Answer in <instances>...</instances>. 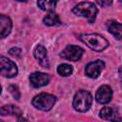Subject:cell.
Returning <instances> with one entry per match:
<instances>
[{
    "label": "cell",
    "instance_id": "6da1fadb",
    "mask_svg": "<svg viewBox=\"0 0 122 122\" xmlns=\"http://www.w3.org/2000/svg\"><path fill=\"white\" fill-rule=\"evenodd\" d=\"M80 39L86 46L96 51H102L109 46L108 40L105 39L102 35H99L97 33L82 34L80 36Z\"/></svg>",
    "mask_w": 122,
    "mask_h": 122
},
{
    "label": "cell",
    "instance_id": "7a4b0ae2",
    "mask_svg": "<svg viewBox=\"0 0 122 122\" xmlns=\"http://www.w3.org/2000/svg\"><path fill=\"white\" fill-rule=\"evenodd\" d=\"M97 8L93 3L91 2H81L77 4L73 9L72 12L78 16L85 17L89 21V23H93L97 14Z\"/></svg>",
    "mask_w": 122,
    "mask_h": 122
},
{
    "label": "cell",
    "instance_id": "3957f363",
    "mask_svg": "<svg viewBox=\"0 0 122 122\" xmlns=\"http://www.w3.org/2000/svg\"><path fill=\"white\" fill-rule=\"evenodd\" d=\"M92 103V94L84 90H79L78 92H76V93L73 96V100H72V106L74 108V110H76L77 112H87Z\"/></svg>",
    "mask_w": 122,
    "mask_h": 122
},
{
    "label": "cell",
    "instance_id": "277c9868",
    "mask_svg": "<svg viewBox=\"0 0 122 122\" xmlns=\"http://www.w3.org/2000/svg\"><path fill=\"white\" fill-rule=\"evenodd\" d=\"M56 102V97L53 96L52 94L50 93H40L36 96L33 97L31 104L33 107H35L36 109L40 110V111H50L52 109V107L54 106Z\"/></svg>",
    "mask_w": 122,
    "mask_h": 122
},
{
    "label": "cell",
    "instance_id": "5b68a950",
    "mask_svg": "<svg viewBox=\"0 0 122 122\" xmlns=\"http://www.w3.org/2000/svg\"><path fill=\"white\" fill-rule=\"evenodd\" d=\"M18 69L15 63L5 56L0 57V73L4 77H13L17 74Z\"/></svg>",
    "mask_w": 122,
    "mask_h": 122
},
{
    "label": "cell",
    "instance_id": "8992f818",
    "mask_svg": "<svg viewBox=\"0 0 122 122\" xmlns=\"http://www.w3.org/2000/svg\"><path fill=\"white\" fill-rule=\"evenodd\" d=\"M83 53H84V50L81 47L75 45H69L62 51L60 56L66 60L75 62L82 57Z\"/></svg>",
    "mask_w": 122,
    "mask_h": 122
},
{
    "label": "cell",
    "instance_id": "52a82bcc",
    "mask_svg": "<svg viewBox=\"0 0 122 122\" xmlns=\"http://www.w3.org/2000/svg\"><path fill=\"white\" fill-rule=\"evenodd\" d=\"M105 67V63L102 60H95L89 63L85 68V73L90 78H97Z\"/></svg>",
    "mask_w": 122,
    "mask_h": 122
},
{
    "label": "cell",
    "instance_id": "ba28073f",
    "mask_svg": "<svg viewBox=\"0 0 122 122\" xmlns=\"http://www.w3.org/2000/svg\"><path fill=\"white\" fill-rule=\"evenodd\" d=\"M51 81V76L44 72H33L30 75V82L33 88H41L46 86Z\"/></svg>",
    "mask_w": 122,
    "mask_h": 122
},
{
    "label": "cell",
    "instance_id": "9c48e42d",
    "mask_svg": "<svg viewBox=\"0 0 122 122\" xmlns=\"http://www.w3.org/2000/svg\"><path fill=\"white\" fill-rule=\"evenodd\" d=\"M112 97V90L108 85L101 86L96 93H95V99L99 104H107L111 101Z\"/></svg>",
    "mask_w": 122,
    "mask_h": 122
},
{
    "label": "cell",
    "instance_id": "30bf717a",
    "mask_svg": "<svg viewBox=\"0 0 122 122\" xmlns=\"http://www.w3.org/2000/svg\"><path fill=\"white\" fill-rule=\"evenodd\" d=\"M33 55L35 59L38 61V63L44 67V68H49L50 63L48 59V54H47V50L44 46L42 45H37L33 51Z\"/></svg>",
    "mask_w": 122,
    "mask_h": 122
},
{
    "label": "cell",
    "instance_id": "8fae6325",
    "mask_svg": "<svg viewBox=\"0 0 122 122\" xmlns=\"http://www.w3.org/2000/svg\"><path fill=\"white\" fill-rule=\"evenodd\" d=\"M12 23L9 16H6L4 14L0 15V32H1V38H5L8 36L11 30Z\"/></svg>",
    "mask_w": 122,
    "mask_h": 122
},
{
    "label": "cell",
    "instance_id": "7c38bea8",
    "mask_svg": "<svg viewBox=\"0 0 122 122\" xmlns=\"http://www.w3.org/2000/svg\"><path fill=\"white\" fill-rule=\"evenodd\" d=\"M106 26L109 32L112 33L116 39H122V24L113 20H110L106 23Z\"/></svg>",
    "mask_w": 122,
    "mask_h": 122
},
{
    "label": "cell",
    "instance_id": "4fadbf2b",
    "mask_svg": "<svg viewBox=\"0 0 122 122\" xmlns=\"http://www.w3.org/2000/svg\"><path fill=\"white\" fill-rule=\"evenodd\" d=\"M43 22L47 26H59L61 25V20L59 16L54 12V11H48L47 15L44 17Z\"/></svg>",
    "mask_w": 122,
    "mask_h": 122
},
{
    "label": "cell",
    "instance_id": "5bb4252c",
    "mask_svg": "<svg viewBox=\"0 0 122 122\" xmlns=\"http://www.w3.org/2000/svg\"><path fill=\"white\" fill-rule=\"evenodd\" d=\"M99 115L102 119H105V120H110V121H114L116 120V115H117V112L114 109L112 108H110V107H104L100 112H99Z\"/></svg>",
    "mask_w": 122,
    "mask_h": 122
},
{
    "label": "cell",
    "instance_id": "9a60e30c",
    "mask_svg": "<svg viewBox=\"0 0 122 122\" xmlns=\"http://www.w3.org/2000/svg\"><path fill=\"white\" fill-rule=\"evenodd\" d=\"M0 113H1V115H16V116H20L22 114V112L16 106L6 105V106H3L1 108Z\"/></svg>",
    "mask_w": 122,
    "mask_h": 122
},
{
    "label": "cell",
    "instance_id": "2e32d148",
    "mask_svg": "<svg viewBox=\"0 0 122 122\" xmlns=\"http://www.w3.org/2000/svg\"><path fill=\"white\" fill-rule=\"evenodd\" d=\"M58 0H37V6L42 10L53 11Z\"/></svg>",
    "mask_w": 122,
    "mask_h": 122
},
{
    "label": "cell",
    "instance_id": "e0dca14e",
    "mask_svg": "<svg viewBox=\"0 0 122 122\" xmlns=\"http://www.w3.org/2000/svg\"><path fill=\"white\" fill-rule=\"evenodd\" d=\"M57 72L61 76H69L72 73V66L69 64H61L57 67Z\"/></svg>",
    "mask_w": 122,
    "mask_h": 122
},
{
    "label": "cell",
    "instance_id": "ac0fdd59",
    "mask_svg": "<svg viewBox=\"0 0 122 122\" xmlns=\"http://www.w3.org/2000/svg\"><path fill=\"white\" fill-rule=\"evenodd\" d=\"M9 90H10L11 95L13 96V98H15L16 100H19V98H20V92H19L18 87L15 86V85H10L9 87Z\"/></svg>",
    "mask_w": 122,
    "mask_h": 122
},
{
    "label": "cell",
    "instance_id": "d6986e66",
    "mask_svg": "<svg viewBox=\"0 0 122 122\" xmlns=\"http://www.w3.org/2000/svg\"><path fill=\"white\" fill-rule=\"evenodd\" d=\"M9 53L14 57H19L20 54H21V50L18 49V48H12L9 51Z\"/></svg>",
    "mask_w": 122,
    "mask_h": 122
},
{
    "label": "cell",
    "instance_id": "ffe728a7",
    "mask_svg": "<svg viewBox=\"0 0 122 122\" xmlns=\"http://www.w3.org/2000/svg\"><path fill=\"white\" fill-rule=\"evenodd\" d=\"M95 1L101 7H108L112 3V0H95Z\"/></svg>",
    "mask_w": 122,
    "mask_h": 122
},
{
    "label": "cell",
    "instance_id": "44dd1931",
    "mask_svg": "<svg viewBox=\"0 0 122 122\" xmlns=\"http://www.w3.org/2000/svg\"><path fill=\"white\" fill-rule=\"evenodd\" d=\"M119 75H120V79H121V83H122V68L119 70ZM122 85V84H121Z\"/></svg>",
    "mask_w": 122,
    "mask_h": 122
},
{
    "label": "cell",
    "instance_id": "7402d4cb",
    "mask_svg": "<svg viewBox=\"0 0 122 122\" xmlns=\"http://www.w3.org/2000/svg\"><path fill=\"white\" fill-rule=\"evenodd\" d=\"M16 1H19V2H27L28 0H16Z\"/></svg>",
    "mask_w": 122,
    "mask_h": 122
},
{
    "label": "cell",
    "instance_id": "603a6c76",
    "mask_svg": "<svg viewBox=\"0 0 122 122\" xmlns=\"http://www.w3.org/2000/svg\"><path fill=\"white\" fill-rule=\"evenodd\" d=\"M116 120H118V121H122V117H120V118H116Z\"/></svg>",
    "mask_w": 122,
    "mask_h": 122
},
{
    "label": "cell",
    "instance_id": "cb8c5ba5",
    "mask_svg": "<svg viewBox=\"0 0 122 122\" xmlns=\"http://www.w3.org/2000/svg\"><path fill=\"white\" fill-rule=\"evenodd\" d=\"M119 3H120V4L122 5V0H119Z\"/></svg>",
    "mask_w": 122,
    "mask_h": 122
}]
</instances>
